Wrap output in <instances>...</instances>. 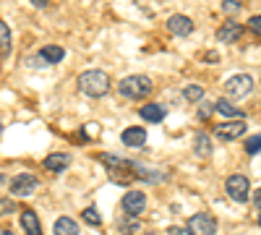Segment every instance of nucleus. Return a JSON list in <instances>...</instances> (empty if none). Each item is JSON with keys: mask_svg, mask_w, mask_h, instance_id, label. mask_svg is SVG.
I'll list each match as a JSON object with an SVG mask.
<instances>
[{"mask_svg": "<svg viewBox=\"0 0 261 235\" xmlns=\"http://www.w3.org/2000/svg\"><path fill=\"white\" fill-rule=\"evenodd\" d=\"M79 89L92 97V99H102L107 92H110V76L99 68H89L79 76Z\"/></svg>", "mask_w": 261, "mask_h": 235, "instance_id": "obj_1", "label": "nucleus"}, {"mask_svg": "<svg viewBox=\"0 0 261 235\" xmlns=\"http://www.w3.org/2000/svg\"><path fill=\"white\" fill-rule=\"evenodd\" d=\"M154 84H151L149 76H141V73H134V76H125L120 84H118V94L125 97V99H144L151 94Z\"/></svg>", "mask_w": 261, "mask_h": 235, "instance_id": "obj_2", "label": "nucleus"}, {"mask_svg": "<svg viewBox=\"0 0 261 235\" xmlns=\"http://www.w3.org/2000/svg\"><path fill=\"white\" fill-rule=\"evenodd\" d=\"M253 92V76L251 73H235L225 81V94L227 99H246Z\"/></svg>", "mask_w": 261, "mask_h": 235, "instance_id": "obj_3", "label": "nucleus"}, {"mask_svg": "<svg viewBox=\"0 0 261 235\" xmlns=\"http://www.w3.org/2000/svg\"><path fill=\"white\" fill-rule=\"evenodd\" d=\"M225 191H227V196H230L232 201H238V204H246V201H248L251 183H248V178H246V175L235 173V175H230V178L225 180Z\"/></svg>", "mask_w": 261, "mask_h": 235, "instance_id": "obj_4", "label": "nucleus"}, {"mask_svg": "<svg viewBox=\"0 0 261 235\" xmlns=\"http://www.w3.org/2000/svg\"><path fill=\"white\" fill-rule=\"evenodd\" d=\"M193 235H214L217 232V220L209 215V212H196V215L188 217V225H186Z\"/></svg>", "mask_w": 261, "mask_h": 235, "instance_id": "obj_5", "label": "nucleus"}, {"mask_svg": "<svg viewBox=\"0 0 261 235\" xmlns=\"http://www.w3.org/2000/svg\"><path fill=\"white\" fill-rule=\"evenodd\" d=\"M37 186H39V180L32 173H18L16 178L8 180V188H11L13 196H29V194H34V191H37Z\"/></svg>", "mask_w": 261, "mask_h": 235, "instance_id": "obj_6", "label": "nucleus"}, {"mask_svg": "<svg viewBox=\"0 0 261 235\" xmlns=\"http://www.w3.org/2000/svg\"><path fill=\"white\" fill-rule=\"evenodd\" d=\"M63 58H65V50L63 47H58V45H45L39 53H37V58H32L29 60V66H58V63H63Z\"/></svg>", "mask_w": 261, "mask_h": 235, "instance_id": "obj_7", "label": "nucleus"}, {"mask_svg": "<svg viewBox=\"0 0 261 235\" xmlns=\"http://www.w3.org/2000/svg\"><path fill=\"white\" fill-rule=\"evenodd\" d=\"M123 212L130 217H139L146 212V194L144 191H125L123 196Z\"/></svg>", "mask_w": 261, "mask_h": 235, "instance_id": "obj_8", "label": "nucleus"}, {"mask_svg": "<svg viewBox=\"0 0 261 235\" xmlns=\"http://www.w3.org/2000/svg\"><path fill=\"white\" fill-rule=\"evenodd\" d=\"M246 134V123L243 120H227V123H220L214 125V136L222 139V141H235Z\"/></svg>", "mask_w": 261, "mask_h": 235, "instance_id": "obj_9", "label": "nucleus"}, {"mask_svg": "<svg viewBox=\"0 0 261 235\" xmlns=\"http://www.w3.org/2000/svg\"><path fill=\"white\" fill-rule=\"evenodd\" d=\"M167 29H170V34H175V37H188L193 32V21L188 16H183V13H172L167 18Z\"/></svg>", "mask_w": 261, "mask_h": 235, "instance_id": "obj_10", "label": "nucleus"}, {"mask_svg": "<svg viewBox=\"0 0 261 235\" xmlns=\"http://www.w3.org/2000/svg\"><path fill=\"white\" fill-rule=\"evenodd\" d=\"M241 34H243V27L238 24V21H225V24L217 29V39L222 42V45H232V42H238L241 39Z\"/></svg>", "mask_w": 261, "mask_h": 235, "instance_id": "obj_11", "label": "nucleus"}, {"mask_svg": "<svg viewBox=\"0 0 261 235\" xmlns=\"http://www.w3.org/2000/svg\"><path fill=\"white\" fill-rule=\"evenodd\" d=\"M146 131L141 125H130V128H125V131L120 134V141L125 144V146H130V149H139V146H144L146 144Z\"/></svg>", "mask_w": 261, "mask_h": 235, "instance_id": "obj_12", "label": "nucleus"}, {"mask_svg": "<svg viewBox=\"0 0 261 235\" xmlns=\"http://www.w3.org/2000/svg\"><path fill=\"white\" fill-rule=\"evenodd\" d=\"M21 227H24L27 235H42V225L37 220L34 209H24V212H21Z\"/></svg>", "mask_w": 261, "mask_h": 235, "instance_id": "obj_13", "label": "nucleus"}, {"mask_svg": "<svg viewBox=\"0 0 261 235\" xmlns=\"http://www.w3.org/2000/svg\"><path fill=\"white\" fill-rule=\"evenodd\" d=\"M214 110L220 113L222 118H227V120H243V113L238 110V108H235V105H232L227 97H222L220 102H217V105H214Z\"/></svg>", "mask_w": 261, "mask_h": 235, "instance_id": "obj_14", "label": "nucleus"}, {"mask_svg": "<svg viewBox=\"0 0 261 235\" xmlns=\"http://www.w3.org/2000/svg\"><path fill=\"white\" fill-rule=\"evenodd\" d=\"M71 165V157L68 154H63V152H55V154H47L45 160V167L50 170V173H63L65 167Z\"/></svg>", "mask_w": 261, "mask_h": 235, "instance_id": "obj_15", "label": "nucleus"}, {"mask_svg": "<svg viewBox=\"0 0 261 235\" xmlns=\"http://www.w3.org/2000/svg\"><path fill=\"white\" fill-rule=\"evenodd\" d=\"M193 152H196V157H199V160H209V157H212V141H209V134H196Z\"/></svg>", "mask_w": 261, "mask_h": 235, "instance_id": "obj_16", "label": "nucleus"}, {"mask_svg": "<svg viewBox=\"0 0 261 235\" xmlns=\"http://www.w3.org/2000/svg\"><path fill=\"white\" fill-rule=\"evenodd\" d=\"M141 118L146 123H160L165 118V108H162V105H157V102H146L144 108H141Z\"/></svg>", "mask_w": 261, "mask_h": 235, "instance_id": "obj_17", "label": "nucleus"}, {"mask_svg": "<svg viewBox=\"0 0 261 235\" xmlns=\"http://www.w3.org/2000/svg\"><path fill=\"white\" fill-rule=\"evenodd\" d=\"M53 232L55 235H79V222L71 220V217H58Z\"/></svg>", "mask_w": 261, "mask_h": 235, "instance_id": "obj_18", "label": "nucleus"}, {"mask_svg": "<svg viewBox=\"0 0 261 235\" xmlns=\"http://www.w3.org/2000/svg\"><path fill=\"white\" fill-rule=\"evenodd\" d=\"M13 47V39H11V29L3 18H0V58H6Z\"/></svg>", "mask_w": 261, "mask_h": 235, "instance_id": "obj_19", "label": "nucleus"}, {"mask_svg": "<svg viewBox=\"0 0 261 235\" xmlns=\"http://www.w3.org/2000/svg\"><path fill=\"white\" fill-rule=\"evenodd\" d=\"M180 94H183V99H186V102H201V99L206 97L204 87H199V84H186Z\"/></svg>", "mask_w": 261, "mask_h": 235, "instance_id": "obj_20", "label": "nucleus"}, {"mask_svg": "<svg viewBox=\"0 0 261 235\" xmlns=\"http://www.w3.org/2000/svg\"><path fill=\"white\" fill-rule=\"evenodd\" d=\"M81 220L89 225V227H99L102 225V220H99V212L94 209V206H86L84 212H81Z\"/></svg>", "mask_w": 261, "mask_h": 235, "instance_id": "obj_21", "label": "nucleus"}, {"mask_svg": "<svg viewBox=\"0 0 261 235\" xmlns=\"http://www.w3.org/2000/svg\"><path fill=\"white\" fill-rule=\"evenodd\" d=\"M212 110H214V105H212V102H209V99L204 97V99L199 102V118H201V120H209Z\"/></svg>", "mask_w": 261, "mask_h": 235, "instance_id": "obj_22", "label": "nucleus"}, {"mask_svg": "<svg viewBox=\"0 0 261 235\" xmlns=\"http://www.w3.org/2000/svg\"><path fill=\"white\" fill-rule=\"evenodd\" d=\"M246 152L248 154H258L261 152V136H253V139L246 141Z\"/></svg>", "mask_w": 261, "mask_h": 235, "instance_id": "obj_23", "label": "nucleus"}, {"mask_svg": "<svg viewBox=\"0 0 261 235\" xmlns=\"http://www.w3.org/2000/svg\"><path fill=\"white\" fill-rule=\"evenodd\" d=\"M241 6H243V0H222V11L225 13H238Z\"/></svg>", "mask_w": 261, "mask_h": 235, "instance_id": "obj_24", "label": "nucleus"}, {"mask_svg": "<svg viewBox=\"0 0 261 235\" xmlns=\"http://www.w3.org/2000/svg\"><path fill=\"white\" fill-rule=\"evenodd\" d=\"M139 227H141V222H136V220H128V222H123V225H120V232H123V235H134Z\"/></svg>", "mask_w": 261, "mask_h": 235, "instance_id": "obj_25", "label": "nucleus"}, {"mask_svg": "<svg viewBox=\"0 0 261 235\" xmlns=\"http://www.w3.org/2000/svg\"><path fill=\"white\" fill-rule=\"evenodd\" d=\"M248 29H251L256 37H261V13L251 16V21H248Z\"/></svg>", "mask_w": 261, "mask_h": 235, "instance_id": "obj_26", "label": "nucleus"}, {"mask_svg": "<svg viewBox=\"0 0 261 235\" xmlns=\"http://www.w3.org/2000/svg\"><path fill=\"white\" fill-rule=\"evenodd\" d=\"M11 212H16V201H11V199H0V215H11Z\"/></svg>", "mask_w": 261, "mask_h": 235, "instance_id": "obj_27", "label": "nucleus"}, {"mask_svg": "<svg viewBox=\"0 0 261 235\" xmlns=\"http://www.w3.org/2000/svg\"><path fill=\"white\" fill-rule=\"evenodd\" d=\"M167 235H193V232H191L188 227H170Z\"/></svg>", "mask_w": 261, "mask_h": 235, "instance_id": "obj_28", "label": "nucleus"}, {"mask_svg": "<svg viewBox=\"0 0 261 235\" xmlns=\"http://www.w3.org/2000/svg\"><path fill=\"white\" fill-rule=\"evenodd\" d=\"M253 206H256V209H261V188H256V191H253Z\"/></svg>", "mask_w": 261, "mask_h": 235, "instance_id": "obj_29", "label": "nucleus"}, {"mask_svg": "<svg viewBox=\"0 0 261 235\" xmlns=\"http://www.w3.org/2000/svg\"><path fill=\"white\" fill-rule=\"evenodd\" d=\"M47 3H50V0H32V6H34V8H45Z\"/></svg>", "mask_w": 261, "mask_h": 235, "instance_id": "obj_30", "label": "nucleus"}, {"mask_svg": "<svg viewBox=\"0 0 261 235\" xmlns=\"http://www.w3.org/2000/svg\"><path fill=\"white\" fill-rule=\"evenodd\" d=\"M204 60H212V63H217L220 58H217V53H204Z\"/></svg>", "mask_w": 261, "mask_h": 235, "instance_id": "obj_31", "label": "nucleus"}, {"mask_svg": "<svg viewBox=\"0 0 261 235\" xmlns=\"http://www.w3.org/2000/svg\"><path fill=\"white\" fill-rule=\"evenodd\" d=\"M0 235H13V232H11L8 227H0Z\"/></svg>", "mask_w": 261, "mask_h": 235, "instance_id": "obj_32", "label": "nucleus"}, {"mask_svg": "<svg viewBox=\"0 0 261 235\" xmlns=\"http://www.w3.org/2000/svg\"><path fill=\"white\" fill-rule=\"evenodd\" d=\"M6 183V175H0V186H3Z\"/></svg>", "mask_w": 261, "mask_h": 235, "instance_id": "obj_33", "label": "nucleus"}, {"mask_svg": "<svg viewBox=\"0 0 261 235\" xmlns=\"http://www.w3.org/2000/svg\"><path fill=\"white\" fill-rule=\"evenodd\" d=\"M0 134H3V125H0Z\"/></svg>", "mask_w": 261, "mask_h": 235, "instance_id": "obj_34", "label": "nucleus"}, {"mask_svg": "<svg viewBox=\"0 0 261 235\" xmlns=\"http://www.w3.org/2000/svg\"><path fill=\"white\" fill-rule=\"evenodd\" d=\"M258 225H261V217H258Z\"/></svg>", "mask_w": 261, "mask_h": 235, "instance_id": "obj_35", "label": "nucleus"}]
</instances>
